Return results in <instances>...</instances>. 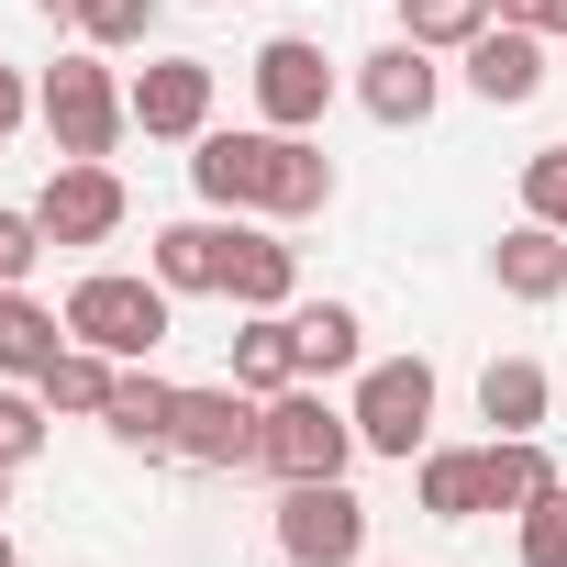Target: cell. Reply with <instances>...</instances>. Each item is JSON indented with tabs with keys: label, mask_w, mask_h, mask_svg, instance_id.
<instances>
[{
	"label": "cell",
	"mask_w": 567,
	"mask_h": 567,
	"mask_svg": "<svg viewBox=\"0 0 567 567\" xmlns=\"http://www.w3.org/2000/svg\"><path fill=\"white\" fill-rule=\"evenodd\" d=\"M234 390H256V401L301 390V334H290V312H245V334H234Z\"/></svg>",
	"instance_id": "obj_20"
},
{
	"label": "cell",
	"mask_w": 567,
	"mask_h": 567,
	"mask_svg": "<svg viewBox=\"0 0 567 567\" xmlns=\"http://www.w3.org/2000/svg\"><path fill=\"white\" fill-rule=\"evenodd\" d=\"M123 212H134V189H123V167H112V156H56V178L34 189L45 245H112V234H123Z\"/></svg>",
	"instance_id": "obj_7"
},
{
	"label": "cell",
	"mask_w": 567,
	"mask_h": 567,
	"mask_svg": "<svg viewBox=\"0 0 567 567\" xmlns=\"http://www.w3.org/2000/svg\"><path fill=\"white\" fill-rule=\"evenodd\" d=\"M45 423H56V412H45L34 379H0V467H34V456H45Z\"/></svg>",
	"instance_id": "obj_26"
},
{
	"label": "cell",
	"mask_w": 567,
	"mask_h": 567,
	"mask_svg": "<svg viewBox=\"0 0 567 567\" xmlns=\"http://www.w3.org/2000/svg\"><path fill=\"white\" fill-rule=\"evenodd\" d=\"M12 478H23V467H0V512H12Z\"/></svg>",
	"instance_id": "obj_34"
},
{
	"label": "cell",
	"mask_w": 567,
	"mask_h": 567,
	"mask_svg": "<svg viewBox=\"0 0 567 567\" xmlns=\"http://www.w3.org/2000/svg\"><path fill=\"white\" fill-rule=\"evenodd\" d=\"M278 556L290 567H368V501L346 478H290L278 489Z\"/></svg>",
	"instance_id": "obj_5"
},
{
	"label": "cell",
	"mask_w": 567,
	"mask_h": 567,
	"mask_svg": "<svg viewBox=\"0 0 567 567\" xmlns=\"http://www.w3.org/2000/svg\"><path fill=\"white\" fill-rule=\"evenodd\" d=\"M34 256H45V223L0 200V290H23V278H34Z\"/></svg>",
	"instance_id": "obj_30"
},
{
	"label": "cell",
	"mask_w": 567,
	"mask_h": 567,
	"mask_svg": "<svg viewBox=\"0 0 567 567\" xmlns=\"http://www.w3.org/2000/svg\"><path fill=\"white\" fill-rule=\"evenodd\" d=\"M223 301L234 312H290L301 301V245L278 223H245L234 212V267H223Z\"/></svg>",
	"instance_id": "obj_11"
},
{
	"label": "cell",
	"mask_w": 567,
	"mask_h": 567,
	"mask_svg": "<svg viewBox=\"0 0 567 567\" xmlns=\"http://www.w3.org/2000/svg\"><path fill=\"white\" fill-rule=\"evenodd\" d=\"M178 301H200V290H223V267H234V223L223 212H189V223H156V256H145Z\"/></svg>",
	"instance_id": "obj_16"
},
{
	"label": "cell",
	"mask_w": 567,
	"mask_h": 567,
	"mask_svg": "<svg viewBox=\"0 0 567 567\" xmlns=\"http://www.w3.org/2000/svg\"><path fill=\"white\" fill-rule=\"evenodd\" d=\"M256 390L212 379V390H178V423H167V456L178 467H256Z\"/></svg>",
	"instance_id": "obj_8"
},
{
	"label": "cell",
	"mask_w": 567,
	"mask_h": 567,
	"mask_svg": "<svg viewBox=\"0 0 567 567\" xmlns=\"http://www.w3.org/2000/svg\"><path fill=\"white\" fill-rule=\"evenodd\" d=\"M545 401H556V390H545L534 357H489V368H478V423H489V434H545Z\"/></svg>",
	"instance_id": "obj_21"
},
{
	"label": "cell",
	"mask_w": 567,
	"mask_h": 567,
	"mask_svg": "<svg viewBox=\"0 0 567 567\" xmlns=\"http://www.w3.org/2000/svg\"><path fill=\"white\" fill-rule=\"evenodd\" d=\"M167 423H178V379H156V368H123V379H112V412H101V434H112V445H134V456H167Z\"/></svg>",
	"instance_id": "obj_19"
},
{
	"label": "cell",
	"mask_w": 567,
	"mask_h": 567,
	"mask_svg": "<svg viewBox=\"0 0 567 567\" xmlns=\"http://www.w3.org/2000/svg\"><path fill=\"white\" fill-rule=\"evenodd\" d=\"M112 379H123V357H101V346H79V334H68V346H56V368H45L34 390H45V412H90V423H101V412H112Z\"/></svg>",
	"instance_id": "obj_24"
},
{
	"label": "cell",
	"mask_w": 567,
	"mask_h": 567,
	"mask_svg": "<svg viewBox=\"0 0 567 567\" xmlns=\"http://www.w3.org/2000/svg\"><path fill=\"white\" fill-rule=\"evenodd\" d=\"M489 278H501V301H523V312H545V301L567 290V234L523 212V223H512V234L489 245Z\"/></svg>",
	"instance_id": "obj_15"
},
{
	"label": "cell",
	"mask_w": 567,
	"mask_h": 567,
	"mask_svg": "<svg viewBox=\"0 0 567 567\" xmlns=\"http://www.w3.org/2000/svg\"><path fill=\"white\" fill-rule=\"evenodd\" d=\"M467 90H478L489 112H523V101L545 90V34H534V23H489V34L467 45Z\"/></svg>",
	"instance_id": "obj_13"
},
{
	"label": "cell",
	"mask_w": 567,
	"mask_h": 567,
	"mask_svg": "<svg viewBox=\"0 0 567 567\" xmlns=\"http://www.w3.org/2000/svg\"><path fill=\"white\" fill-rule=\"evenodd\" d=\"M489 23H501L489 0H401V34H412V45H434V56H467Z\"/></svg>",
	"instance_id": "obj_25"
},
{
	"label": "cell",
	"mask_w": 567,
	"mask_h": 567,
	"mask_svg": "<svg viewBox=\"0 0 567 567\" xmlns=\"http://www.w3.org/2000/svg\"><path fill=\"white\" fill-rule=\"evenodd\" d=\"M312 212H334V156H323L312 134H278V145H267L256 223H312Z\"/></svg>",
	"instance_id": "obj_14"
},
{
	"label": "cell",
	"mask_w": 567,
	"mask_h": 567,
	"mask_svg": "<svg viewBox=\"0 0 567 567\" xmlns=\"http://www.w3.org/2000/svg\"><path fill=\"white\" fill-rule=\"evenodd\" d=\"M545 489H567V467L545 456V434H489V512H534Z\"/></svg>",
	"instance_id": "obj_23"
},
{
	"label": "cell",
	"mask_w": 567,
	"mask_h": 567,
	"mask_svg": "<svg viewBox=\"0 0 567 567\" xmlns=\"http://www.w3.org/2000/svg\"><path fill=\"white\" fill-rule=\"evenodd\" d=\"M68 346V312H45L34 290H0V379H45Z\"/></svg>",
	"instance_id": "obj_22"
},
{
	"label": "cell",
	"mask_w": 567,
	"mask_h": 567,
	"mask_svg": "<svg viewBox=\"0 0 567 567\" xmlns=\"http://www.w3.org/2000/svg\"><path fill=\"white\" fill-rule=\"evenodd\" d=\"M434 401H445V390H434V357H368L346 412H357V445H368V456H401V467H412V456L434 445Z\"/></svg>",
	"instance_id": "obj_4"
},
{
	"label": "cell",
	"mask_w": 567,
	"mask_h": 567,
	"mask_svg": "<svg viewBox=\"0 0 567 567\" xmlns=\"http://www.w3.org/2000/svg\"><path fill=\"white\" fill-rule=\"evenodd\" d=\"M489 12H501V23H534L545 45H567V0H489Z\"/></svg>",
	"instance_id": "obj_31"
},
{
	"label": "cell",
	"mask_w": 567,
	"mask_h": 567,
	"mask_svg": "<svg viewBox=\"0 0 567 567\" xmlns=\"http://www.w3.org/2000/svg\"><path fill=\"white\" fill-rule=\"evenodd\" d=\"M412 501L434 523H478L489 512V445H423L412 456Z\"/></svg>",
	"instance_id": "obj_17"
},
{
	"label": "cell",
	"mask_w": 567,
	"mask_h": 567,
	"mask_svg": "<svg viewBox=\"0 0 567 567\" xmlns=\"http://www.w3.org/2000/svg\"><path fill=\"white\" fill-rule=\"evenodd\" d=\"M434 101H445V68H434V45H379V56H357V112L368 123H390V134H412V123H434Z\"/></svg>",
	"instance_id": "obj_9"
},
{
	"label": "cell",
	"mask_w": 567,
	"mask_h": 567,
	"mask_svg": "<svg viewBox=\"0 0 567 567\" xmlns=\"http://www.w3.org/2000/svg\"><path fill=\"white\" fill-rule=\"evenodd\" d=\"M34 12H45V23H79V0H34Z\"/></svg>",
	"instance_id": "obj_33"
},
{
	"label": "cell",
	"mask_w": 567,
	"mask_h": 567,
	"mask_svg": "<svg viewBox=\"0 0 567 567\" xmlns=\"http://www.w3.org/2000/svg\"><path fill=\"white\" fill-rule=\"evenodd\" d=\"M368 445H357V412L346 401H323V379H301V390H278L267 412H256V467L290 489V478H346Z\"/></svg>",
	"instance_id": "obj_1"
},
{
	"label": "cell",
	"mask_w": 567,
	"mask_h": 567,
	"mask_svg": "<svg viewBox=\"0 0 567 567\" xmlns=\"http://www.w3.org/2000/svg\"><path fill=\"white\" fill-rule=\"evenodd\" d=\"M167 312H178V290H167V278L145 267H90L79 278V290H68V334L79 346H101V357H123V368H145L156 346H167Z\"/></svg>",
	"instance_id": "obj_2"
},
{
	"label": "cell",
	"mask_w": 567,
	"mask_h": 567,
	"mask_svg": "<svg viewBox=\"0 0 567 567\" xmlns=\"http://www.w3.org/2000/svg\"><path fill=\"white\" fill-rule=\"evenodd\" d=\"M0 567H23V556H12V534H0Z\"/></svg>",
	"instance_id": "obj_35"
},
{
	"label": "cell",
	"mask_w": 567,
	"mask_h": 567,
	"mask_svg": "<svg viewBox=\"0 0 567 567\" xmlns=\"http://www.w3.org/2000/svg\"><path fill=\"white\" fill-rule=\"evenodd\" d=\"M523 212L567 234V145H545V156H523Z\"/></svg>",
	"instance_id": "obj_29"
},
{
	"label": "cell",
	"mask_w": 567,
	"mask_h": 567,
	"mask_svg": "<svg viewBox=\"0 0 567 567\" xmlns=\"http://www.w3.org/2000/svg\"><path fill=\"white\" fill-rule=\"evenodd\" d=\"M512 556L523 567H567V489H545L534 512H512Z\"/></svg>",
	"instance_id": "obj_28"
},
{
	"label": "cell",
	"mask_w": 567,
	"mask_h": 567,
	"mask_svg": "<svg viewBox=\"0 0 567 567\" xmlns=\"http://www.w3.org/2000/svg\"><path fill=\"white\" fill-rule=\"evenodd\" d=\"M134 134L200 145V134H212V56H156V68L134 79Z\"/></svg>",
	"instance_id": "obj_10"
},
{
	"label": "cell",
	"mask_w": 567,
	"mask_h": 567,
	"mask_svg": "<svg viewBox=\"0 0 567 567\" xmlns=\"http://www.w3.org/2000/svg\"><path fill=\"white\" fill-rule=\"evenodd\" d=\"M23 123H34V79H23V68H0V145H12Z\"/></svg>",
	"instance_id": "obj_32"
},
{
	"label": "cell",
	"mask_w": 567,
	"mask_h": 567,
	"mask_svg": "<svg viewBox=\"0 0 567 567\" xmlns=\"http://www.w3.org/2000/svg\"><path fill=\"white\" fill-rule=\"evenodd\" d=\"M79 45H101V56L156 45V0H79Z\"/></svg>",
	"instance_id": "obj_27"
},
{
	"label": "cell",
	"mask_w": 567,
	"mask_h": 567,
	"mask_svg": "<svg viewBox=\"0 0 567 567\" xmlns=\"http://www.w3.org/2000/svg\"><path fill=\"white\" fill-rule=\"evenodd\" d=\"M245 79H256V123H267V134H323V112H334V56H323L312 34H267Z\"/></svg>",
	"instance_id": "obj_6"
},
{
	"label": "cell",
	"mask_w": 567,
	"mask_h": 567,
	"mask_svg": "<svg viewBox=\"0 0 567 567\" xmlns=\"http://www.w3.org/2000/svg\"><path fill=\"white\" fill-rule=\"evenodd\" d=\"M290 334H301V379H357L368 368L357 301H290Z\"/></svg>",
	"instance_id": "obj_18"
},
{
	"label": "cell",
	"mask_w": 567,
	"mask_h": 567,
	"mask_svg": "<svg viewBox=\"0 0 567 567\" xmlns=\"http://www.w3.org/2000/svg\"><path fill=\"white\" fill-rule=\"evenodd\" d=\"M267 145H278L267 123H256V134H223V123H212V134L189 145V189H200V212H256V189H267Z\"/></svg>",
	"instance_id": "obj_12"
},
{
	"label": "cell",
	"mask_w": 567,
	"mask_h": 567,
	"mask_svg": "<svg viewBox=\"0 0 567 567\" xmlns=\"http://www.w3.org/2000/svg\"><path fill=\"white\" fill-rule=\"evenodd\" d=\"M34 112H45L56 156H112V145L134 134V90L112 79V56H101V45L56 56V68H45V90H34Z\"/></svg>",
	"instance_id": "obj_3"
}]
</instances>
